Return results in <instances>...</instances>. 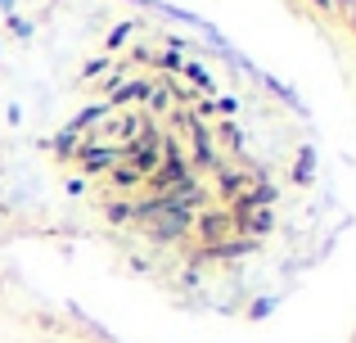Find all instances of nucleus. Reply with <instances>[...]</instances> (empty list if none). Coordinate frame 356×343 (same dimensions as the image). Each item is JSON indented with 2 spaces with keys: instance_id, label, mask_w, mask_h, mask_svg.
Masks as SVG:
<instances>
[{
  "instance_id": "obj_1",
  "label": "nucleus",
  "mask_w": 356,
  "mask_h": 343,
  "mask_svg": "<svg viewBox=\"0 0 356 343\" xmlns=\"http://www.w3.org/2000/svg\"><path fill=\"white\" fill-rule=\"evenodd\" d=\"M190 230L208 248H217V244H226V239H235V212H230L226 203H217V208H199V217L190 221Z\"/></svg>"
},
{
  "instance_id": "obj_2",
  "label": "nucleus",
  "mask_w": 356,
  "mask_h": 343,
  "mask_svg": "<svg viewBox=\"0 0 356 343\" xmlns=\"http://www.w3.org/2000/svg\"><path fill=\"white\" fill-rule=\"evenodd\" d=\"M72 159H77V168L81 172H113L118 168V163H122V150H118V145H104V141H86V145H81V150L77 154H72Z\"/></svg>"
},
{
  "instance_id": "obj_3",
  "label": "nucleus",
  "mask_w": 356,
  "mask_h": 343,
  "mask_svg": "<svg viewBox=\"0 0 356 343\" xmlns=\"http://www.w3.org/2000/svg\"><path fill=\"white\" fill-rule=\"evenodd\" d=\"M149 90H154V86H149V77H122L118 81V86L113 90H108V99H104V104L108 109H131V104H145V99H149Z\"/></svg>"
},
{
  "instance_id": "obj_4",
  "label": "nucleus",
  "mask_w": 356,
  "mask_h": 343,
  "mask_svg": "<svg viewBox=\"0 0 356 343\" xmlns=\"http://www.w3.org/2000/svg\"><path fill=\"white\" fill-rule=\"evenodd\" d=\"M108 185H113V190H122V194H131V190H140V185H145V176L131 168V163H118V168L108 172Z\"/></svg>"
},
{
  "instance_id": "obj_5",
  "label": "nucleus",
  "mask_w": 356,
  "mask_h": 343,
  "mask_svg": "<svg viewBox=\"0 0 356 343\" xmlns=\"http://www.w3.org/2000/svg\"><path fill=\"white\" fill-rule=\"evenodd\" d=\"M108 113H113V109H108L104 99H99V104H86V109H81V118H77V122L68 127V131H77V136H81V131H90V127H95V122H104Z\"/></svg>"
},
{
  "instance_id": "obj_6",
  "label": "nucleus",
  "mask_w": 356,
  "mask_h": 343,
  "mask_svg": "<svg viewBox=\"0 0 356 343\" xmlns=\"http://www.w3.org/2000/svg\"><path fill=\"white\" fill-rule=\"evenodd\" d=\"M312 172H316V150H312V145H302V154H298V163H293V185H307V181H312Z\"/></svg>"
},
{
  "instance_id": "obj_7",
  "label": "nucleus",
  "mask_w": 356,
  "mask_h": 343,
  "mask_svg": "<svg viewBox=\"0 0 356 343\" xmlns=\"http://www.w3.org/2000/svg\"><path fill=\"white\" fill-rule=\"evenodd\" d=\"M181 72H185V77H190V81H194V86H199V90H212V86H217V81H212V72L203 68V63H185Z\"/></svg>"
},
{
  "instance_id": "obj_8",
  "label": "nucleus",
  "mask_w": 356,
  "mask_h": 343,
  "mask_svg": "<svg viewBox=\"0 0 356 343\" xmlns=\"http://www.w3.org/2000/svg\"><path fill=\"white\" fill-rule=\"evenodd\" d=\"M72 145H77V131H59V136H54V141H50L54 159H72V154H77V150H72Z\"/></svg>"
},
{
  "instance_id": "obj_9",
  "label": "nucleus",
  "mask_w": 356,
  "mask_h": 343,
  "mask_svg": "<svg viewBox=\"0 0 356 343\" xmlns=\"http://www.w3.org/2000/svg\"><path fill=\"white\" fill-rule=\"evenodd\" d=\"M108 221H113V226H136V208H131V203H108Z\"/></svg>"
},
{
  "instance_id": "obj_10",
  "label": "nucleus",
  "mask_w": 356,
  "mask_h": 343,
  "mask_svg": "<svg viewBox=\"0 0 356 343\" xmlns=\"http://www.w3.org/2000/svg\"><path fill=\"white\" fill-rule=\"evenodd\" d=\"M127 36H131V23H118L113 32H108V41H104V45H108V50H122V45H127Z\"/></svg>"
},
{
  "instance_id": "obj_11",
  "label": "nucleus",
  "mask_w": 356,
  "mask_h": 343,
  "mask_svg": "<svg viewBox=\"0 0 356 343\" xmlns=\"http://www.w3.org/2000/svg\"><path fill=\"white\" fill-rule=\"evenodd\" d=\"M270 308H275V298H257V303L248 308V321H261V317H266Z\"/></svg>"
},
{
  "instance_id": "obj_12",
  "label": "nucleus",
  "mask_w": 356,
  "mask_h": 343,
  "mask_svg": "<svg viewBox=\"0 0 356 343\" xmlns=\"http://www.w3.org/2000/svg\"><path fill=\"white\" fill-rule=\"evenodd\" d=\"M158 63H163L167 72H181V68H185V59H181V54H176V50H167V54H163V59H158Z\"/></svg>"
},
{
  "instance_id": "obj_13",
  "label": "nucleus",
  "mask_w": 356,
  "mask_h": 343,
  "mask_svg": "<svg viewBox=\"0 0 356 343\" xmlns=\"http://www.w3.org/2000/svg\"><path fill=\"white\" fill-rule=\"evenodd\" d=\"M9 27H14L18 36H32V23H27V18H18V14H9Z\"/></svg>"
},
{
  "instance_id": "obj_14",
  "label": "nucleus",
  "mask_w": 356,
  "mask_h": 343,
  "mask_svg": "<svg viewBox=\"0 0 356 343\" xmlns=\"http://www.w3.org/2000/svg\"><path fill=\"white\" fill-rule=\"evenodd\" d=\"M68 194H86V176H72V181H68Z\"/></svg>"
},
{
  "instance_id": "obj_15",
  "label": "nucleus",
  "mask_w": 356,
  "mask_h": 343,
  "mask_svg": "<svg viewBox=\"0 0 356 343\" xmlns=\"http://www.w3.org/2000/svg\"><path fill=\"white\" fill-rule=\"evenodd\" d=\"M348 32L356 36V0H352V9H348Z\"/></svg>"
},
{
  "instance_id": "obj_16",
  "label": "nucleus",
  "mask_w": 356,
  "mask_h": 343,
  "mask_svg": "<svg viewBox=\"0 0 356 343\" xmlns=\"http://www.w3.org/2000/svg\"><path fill=\"white\" fill-rule=\"evenodd\" d=\"M312 5L321 9V14H330V9H334V0H312Z\"/></svg>"
}]
</instances>
